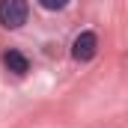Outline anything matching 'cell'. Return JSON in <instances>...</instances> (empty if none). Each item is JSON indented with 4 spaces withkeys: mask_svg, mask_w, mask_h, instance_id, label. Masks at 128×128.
<instances>
[{
    "mask_svg": "<svg viewBox=\"0 0 128 128\" xmlns=\"http://www.w3.org/2000/svg\"><path fill=\"white\" fill-rule=\"evenodd\" d=\"M27 21V0H0V24L18 30Z\"/></svg>",
    "mask_w": 128,
    "mask_h": 128,
    "instance_id": "cell-1",
    "label": "cell"
},
{
    "mask_svg": "<svg viewBox=\"0 0 128 128\" xmlns=\"http://www.w3.org/2000/svg\"><path fill=\"white\" fill-rule=\"evenodd\" d=\"M96 51H98V39H96L92 30H84V33L74 36V42H72V57H74L78 63H90V60L96 57Z\"/></svg>",
    "mask_w": 128,
    "mask_h": 128,
    "instance_id": "cell-2",
    "label": "cell"
},
{
    "mask_svg": "<svg viewBox=\"0 0 128 128\" xmlns=\"http://www.w3.org/2000/svg\"><path fill=\"white\" fill-rule=\"evenodd\" d=\"M3 63L9 72H15V74H24V72H30V60L21 54V51H6L3 54Z\"/></svg>",
    "mask_w": 128,
    "mask_h": 128,
    "instance_id": "cell-3",
    "label": "cell"
},
{
    "mask_svg": "<svg viewBox=\"0 0 128 128\" xmlns=\"http://www.w3.org/2000/svg\"><path fill=\"white\" fill-rule=\"evenodd\" d=\"M39 6H42V9H48V12H60V9L68 6V0H39Z\"/></svg>",
    "mask_w": 128,
    "mask_h": 128,
    "instance_id": "cell-4",
    "label": "cell"
}]
</instances>
